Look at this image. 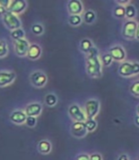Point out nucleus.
<instances>
[{"label":"nucleus","mask_w":139,"mask_h":160,"mask_svg":"<svg viewBox=\"0 0 139 160\" xmlns=\"http://www.w3.org/2000/svg\"><path fill=\"white\" fill-rule=\"evenodd\" d=\"M2 21L5 27L9 29L11 32L21 29V26H22V23L20 21V19H19L18 15H15L10 12H7L2 16Z\"/></svg>","instance_id":"3"},{"label":"nucleus","mask_w":139,"mask_h":160,"mask_svg":"<svg viewBox=\"0 0 139 160\" xmlns=\"http://www.w3.org/2000/svg\"><path fill=\"white\" fill-rule=\"evenodd\" d=\"M24 112L27 114V116L37 117L38 115H40V113L42 112V105L40 103H38V102L30 103L29 105L26 106Z\"/></svg>","instance_id":"15"},{"label":"nucleus","mask_w":139,"mask_h":160,"mask_svg":"<svg viewBox=\"0 0 139 160\" xmlns=\"http://www.w3.org/2000/svg\"><path fill=\"white\" fill-rule=\"evenodd\" d=\"M134 123H135L136 126L139 127V115H136L135 116V118H134Z\"/></svg>","instance_id":"38"},{"label":"nucleus","mask_w":139,"mask_h":160,"mask_svg":"<svg viewBox=\"0 0 139 160\" xmlns=\"http://www.w3.org/2000/svg\"><path fill=\"white\" fill-rule=\"evenodd\" d=\"M45 103L49 107H54L57 104V96L54 93H48L45 96Z\"/></svg>","instance_id":"24"},{"label":"nucleus","mask_w":139,"mask_h":160,"mask_svg":"<svg viewBox=\"0 0 139 160\" xmlns=\"http://www.w3.org/2000/svg\"><path fill=\"white\" fill-rule=\"evenodd\" d=\"M37 123V120H36V117H33V116H27V119H26V122H25V125L29 128H33L35 127Z\"/></svg>","instance_id":"30"},{"label":"nucleus","mask_w":139,"mask_h":160,"mask_svg":"<svg viewBox=\"0 0 139 160\" xmlns=\"http://www.w3.org/2000/svg\"><path fill=\"white\" fill-rule=\"evenodd\" d=\"M10 3H11V0H0V5L5 7L6 9H8Z\"/></svg>","instance_id":"33"},{"label":"nucleus","mask_w":139,"mask_h":160,"mask_svg":"<svg viewBox=\"0 0 139 160\" xmlns=\"http://www.w3.org/2000/svg\"><path fill=\"white\" fill-rule=\"evenodd\" d=\"M137 22L135 20H127L123 25L122 29V35L129 40H132L135 38L136 29H137Z\"/></svg>","instance_id":"8"},{"label":"nucleus","mask_w":139,"mask_h":160,"mask_svg":"<svg viewBox=\"0 0 139 160\" xmlns=\"http://www.w3.org/2000/svg\"><path fill=\"white\" fill-rule=\"evenodd\" d=\"M82 19H83V21L87 24H92L96 19V14L93 11L88 10L84 12Z\"/></svg>","instance_id":"19"},{"label":"nucleus","mask_w":139,"mask_h":160,"mask_svg":"<svg viewBox=\"0 0 139 160\" xmlns=\"http://www.w3.org/2000/svg\"><path fill=\"white\" fill-rule=\"evenodd\" d=\"M28 6V3L25 0H11V3L8 7V12L18 15L22 13Z\"/></svg>","instance_id":"9"},{"label":"nucleus","mask_w":139,"mask_h":160,"mask_svg":"<svg viewBox=\"0 0 139 160\" xmlns=\"http://www.w3.org/2000/svg\"><path fill=\"white\" fill-rule=\"evenodd\" d=\"M82 21H83V19H82L81 15H70L69 20H68L70 26H72V27L79 26L82 23Z\"/></svg>","instance_id":"22"},{"label":"nucleus","mask_w":139,"mask_h":160,"mask_svg":"<svg viewBox=\"0 0 139 160\" xmlns=\"http://www.w3.org/2000/svg\"><path fill=\"white\" fill-rule=\"evenodd\" d=\"M9 50L5 40H0V58H4L8 55Z\"/></svg>","instance_id":"28"},{"label":"nucleus","mask_w":139,"mask_h":160,"mask_svg":"<svg viewBox=\"0 0 139 160\" xmlns=\"http://www.w3.org/2000/svg\"><path fill=\"white\" fill-rule=\"evenodd\" d=\"M32 32L35 35H41L44 32V27L41 24H34L32 26Z\"/></svg>","instance_id":"29"},{"label":"nucleus","mask_w":139,"mask_h":160,"mask_svg":"<svg viewBox=\"0 0 139 160\" xmlns=\"http://www.w3.org/2000/svg\"><path fill=\"white\" fill-rule=\"evenodd\" d=\"M85 126H86L88 132H92L95 131V129L97 128V122L94 119H87L85 121Z\"/></svg>","instance_id":"26"},{"label":"nucleus","mask_w":139,"mask_h":160,"mask_svg":"<svg viewBox=\"0 0 139 160\" xmlns=\"http://www.w3.org/2000/svg\"><path fill=\"white\" fill-rule=\"evenodd\" d=\"M67 8L70 15H81L84 12V6L80 0H71Z\"/></svg>","instance_id":"11"},{"label":"nucleus","mask_w":139,"mask_h":160,"mask_svg":"<svg viewBox=\"0 0 139 160\" xmlns=\"http://www.w3.org/2000/svg\"><path fill=\"white\" fill-rule=\"evenodd\" d=\"M109 53L112 55V59L115 60V61L124 62V60L126 59V52L123 47L119 45H115L112 47L109 50Z\"/></svg>","instance_id":"12"},{"label":"nucleus","mask_w":139,"mask_h":160,"mask_svg":"<svg viewBox=\"0 0 139 160\" xmlns=\"http://www.w3.org/2000/svg\"><path fill=\"white\" fill-rule=\"evenodd\" d=\"M135 39L139 40V23L137 24V29H136V33H135Z\"/></svg>","instance_id":"37"},{"label":"nucleus","mask_w":139,"mask_h":160,"mask_svg":"<svg viewBox=\"0 0 139 160\" xmlns=\"http://www.w3.org/2000/svg\"><path fill=\"white\" fill-rule=\"evenodd\" d=\"M30 42L26 38L19 39L13 41V48L14 52L18 57H25L28 54V51L30 48Z\"/></svg>","instance_id":"6"},{"label":"nucleus","mask_w":139,"mask_h":160,"mask_svg":"<svg viewBox=\"0 0 139 160\" xmlns=\"http://www.w3.org/2000/svg\"><path fill=\"white\" fill-rule=\"evenodd\" d=\"M113 16L117 19H124L126 18V10L125 6L116 5L113 9Z\"/></svg>","instance_id":"20"},{"label":"nucleus","mask_w":139,"mask_h":160,"mask_svg":"<svg viewBox=\"0 0 139 160\" xmlns=\"http://www.w3.org/2000/svg\"><path fill=\"white\" fill-rule=\"evenodd\" d=\"M136 112H137V115H139V105L136 108Z\"/></svg>","instance_id":"39"},{"label":"nucleus","mask_w":139,"mask_h":160,"mask_svg":"<svg viewBox=\"0 0 139 160\" xmlns=\"http://www.w3.org/2000/svg\"><path fill=\"white\" fill-rule=\"evenodd\" d=\"M116 160H130V158H129V156H128V154H126V153H122V154H120L118 157H117V159Z\"/></svg>","instance_id":"35"},{"label":"nucleus","mask_w":139,"mask_h":160,"mask_svg":"<svg viewBox=\"0 0 139 160\" xmlns=\"http://www.w3.org/2000/svg\"><path fill=\"white\" fill-rule=\"evenodd\" d=\"M7 12H8V10H7L5 7H3V6L0 5V16H3Z\"/></svg>","instance_id":"36"},{"label":"nucleus","mask_w":139,"mask_h":160,"mask_svg":"<svg viewBox=\"0 0 139 160\" xmlns=\"http://www.w3.org/2000/svg\"><path fill=\"white\" fill-rule=\"evenodd\" d=\"M26 119H27V114L22 110H15L10 114V120L16 125L25 124Z\"/></svg>","instance_id":"14"},{"label":"nucleus","mask_w":139,"mask_h":160,"mask_svg":"<svg viewBox=\"0 0 139 160\" xmlns=\"http://www.w3.org/2000/svg\"><path fill=\"white\" fill-rule=\"evenodd\" d=\"M86 72L92 78H99L102 76V65L99 57V51L93 47L86 57Z\"/></svg>","instance_id":"1"},{"label":"nucleus","mask_w":139,"mask_h":160,"mask_svg":"<svg viewBox=\"0 0 139 160\" xmlns=\"http://www.w3.org/2000/svg\"><path fill=\"white\" fill-rule=\"evenodd\" d=\"M125 10H126V18L128 20H132L133 18H135V16L137 14V11L132 4L127 5L125 7Z\"/></svg>","instance_id":"21"},{"label":"nucleus","mask_w":139,"mask_h":160,"mask_svg":"<svg viewBox=\"0 0 139 160\" xmlns=\"http://www.w3.org/2000/svg\"><path fill=\"white\" fill-rule=\"evenodd\" d=\"M117 3H118V5H121V6H124V5H129V4H131V1L130 0H117L116 1Z\"/></svg>","instance_id":"34"},{"label":"nucleus","mask_w":139,"mask_h":160,"mask_svg":"<svg viewBox=\"0 0 139 160\" xmlns=\"http://www.w3.org/2000/svg\"><path fill=\"white\" fill-rule=\"evenodd\" d=\"M71 133L72 136L76 138L85 137L88 133L85 122H73L71 127Z\"/></svg>","instance_id":"10"},{"label":"nucleus","mask_w":139,"mask_h":160,"mask_svg":"<svg viewBox=\"0 0 139 160\" xmlns=\"http://www.w3.org/2000/svg\"><path fill=\"white\" fill-rule=\"evenodd\" d=\"M16 78L15 72L12 71H2L0 72V87L3 88L11 85Z\"/></svg>","instance_id":"13"},{"label":"nucleus","mask_w":139,"mask_h":160,"mask_svg":"<svg viewBox=\"0 0 139 160\" xmlns=\"http://www.w3.org/2000/svg\"><path fill=\"white\" fill-rule=\"evenodd\" d=\"M41 53H42V49L41 47L39 46L38 44H35V43H32L30 45V48H29V51H28V54H27V57L31 60H36L38 59L39 57L41 56Z\"/></svg>","instance_id":"16"},{"label":"nucleus","mask_w":139,"mask_h":160,"mask_svg":"<svg viewBox=\"0 0 139 160\" xmlns=\"http://www.w3.org/2000/svg\"><path fill=\"white\" fill-rule=\"evenodd\" d=\"M112 61H113V59H112V55H111L109 52L103 53V54L100 56V62H101V65H102V66L109 67V66L112 65Z\"/></svg>","instance_id":"23"},{"label":"nucleus","mask_w":139,"mask_h":160,"mask_svg":"<svg viewBox=\"0 0 139 160\" xmlns=\"http://www.w3.org/2000/svg\"><path fill=\"white\" fill-rule=\"evenodd\" d=\"M75 160H91L90 159V154H88V153H81V154L77 155Z\"/></svg>","instance_id":"32"},{"label":"nucleus","mask_w":139,"mask_h":160,"mask_svg":"<svg viewBox=\"0 0 139 160\" xmlns=\"http://www.w3.org/2000/svg\"><path fill=\"white\" fill-rule=\"evenodd\" d=\"M83 111L87 119H94L100 111V102L97 99H89L84 105Z\"/></svg>","instance_id":"4"},{"label":"nucleus","mask_w":139,"mask_h":160,"mask_svg":"<svg viewBox=\"0 0 139 160\" xmlns=\"http://www.w3.org/2000/svg\"><path fill=\"white\" fill-rule=\"evenodd\" d=\"M30 82L34 88H43L48 82L47 74L42 71H34L30 74Z\"/></svg>","instance_id":"5"},{"label":"nucleus","mask_w":139,"mask_h":160,"mask_svg":"<svg viewBox=\"0 0 139 160\" xmlns=\"http://www.w3.org/2000/svg\"><path fill=\"white\" fill-rule=\"evenodd\" d=\"M11 37L13 39V41L19 39H23L25 38V31L23 29H18L15 31L11 32Z\"/></svg>","instance_id":"25"},{"label":"nucleus","mask_w":139,"mask_h":160,"mask_svg":"<svg viewBox=\"0 0 139 160\" xmlns=\"http://www.w3.org/2000/svg\"><path fill=\"white\" fill-rule=\"evenodd\" d=\"M93 47L94 46H93L92 41L91 39H89V38L82 39L81 41H80V45H79V49H80V51L83 53H85V54H88Z\"/></svg>","instance_id":"18"},{"label":"nucleus","mask_w":139,"mask_h":160,"mask_svg":"<svg viewBox=\"0 0 139 160\" xmlns=\"http://www.w3.org/2000/svg\"><path fill=\"white\" fill-rule=\"evenodd\" d=\"M90 159L91 160H103V157H102V155L100 153L94 152V153L90 154Z\"/></svg>","instance_id":"31"},{"label":"nucleus","mask_w":139,"mask_h":160,"mask_svg":"<svg viewBox=\"0 0 139 160\" xmlns=\"http://www.w3.org/2000/svg\"><path fill=\"white\" fill-rule=\"evenodd\" d=\"M37 150L42 154H48L52 152V143L47 139H43L41 141H39L37 145Z\"/></svg>","instance_id":"17"},{"label":"nucleus","mask_w":139,"mask_h":160,"mask_svg":"<svg viewBox=\"0 0 139 160\" xmlns=\"http://www.w3.org/2000/svg\"><path fill=\"white\" fill-rule=\"evenodd\" d=\"M118 73L123 77H131L139 74V62L124 61L118 69Z\"/></svg>","instance_id":"2"},{"label":"nucleus","mask_w":139,"mask_h":160,"mask_svg":"<svg viewBox=\"0 0 139 160\" xmlns=\"http://www.w3.org/2000/svg\"><path fill=\"white\" fill-rule=\"evenodd\" d=\"M130 92L133 96L139 98V79L135 80V81L130 86Z\"/></svg>","instance_id":"27"},{"label":"nucleus","mask_w":139,"mask_h":160,"mask_svg":"<svg viewBox=\"0 0 139 160\" xmlns=\"http://www.w3.org/2000/svg\"><path fill=\"white\" fill-rule=\"evenodd\" d=\"M68 112L74 122H85L87 120L84 111L77 104H72L68 109Z\"/></svg>","instance_id":"7"}]
</instances>
